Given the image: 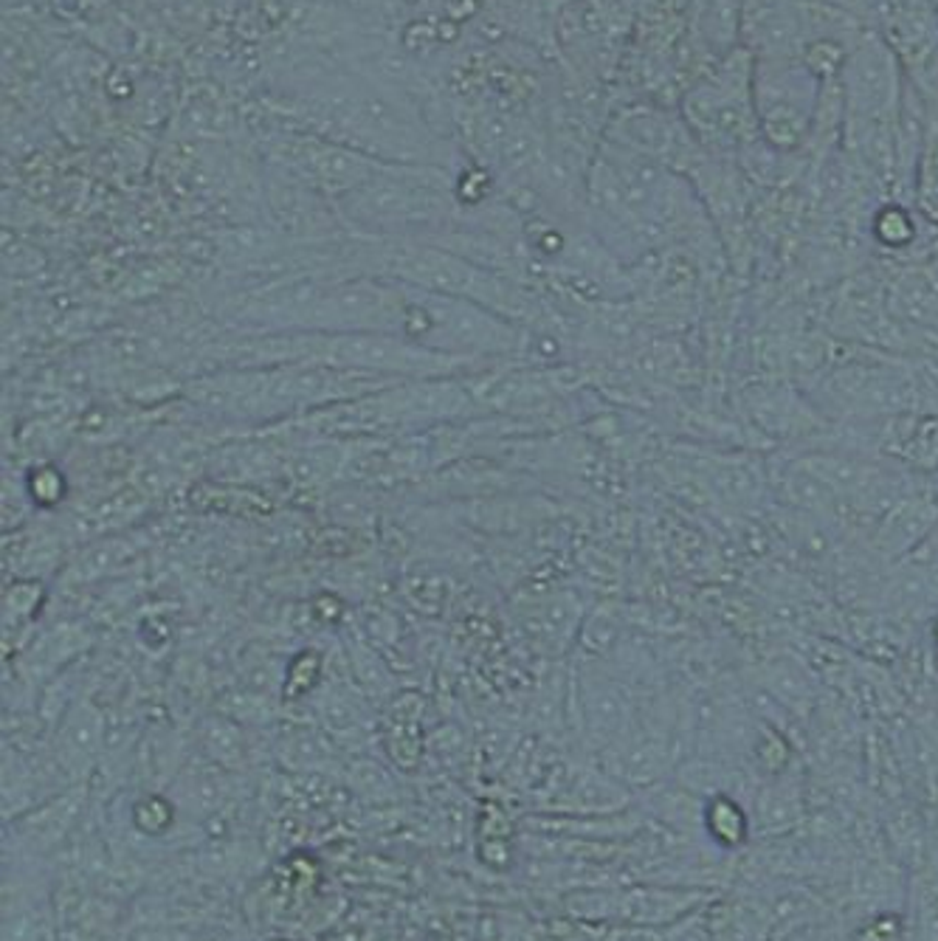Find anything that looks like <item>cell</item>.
Returning a JSON list of instances; mask_svg holds the SVG:
<instances>
[{"instance_id": "obj_3", "label": "cell", "mask_w": 938, "mask_h": 941, "mask_svg": "<svg viewBox=\"0 0 938 941\" xmlns=\"http://www.w3.org/2000/svg\"><path fill=\"white\" fill-rule=\"evenodd\" d=\"M417 169L397 164L339 198L344 217L364 232L412 240V232L442 226L449 195L429 178H412Z\"/></svg>"}, {"instance_id": "obj_1", "label": "cell", "mask_w": 938, "mask_h": 941, "mask_svg": "<svg viewBox=\"0 0 938 941\" xmlns=\"http://www.w3.org/2000/svg\"><path fill=\"white\" fill-rule=\"evenodd\" d=\"M403 339L442 355L494 364V361L517 358L524 353V330L517 321L504 319L471 299L431 294L423 287L403 285Z\"/></svg>"}, {"instance_id": "obj_2", "label": "cell", "mask_w": 938, "mask_h": 941, "mask_svg": "<svg viewBox=\"0 0 938 941\" xmlns=\"http://www.w3.org/2000/svg\"><path fill=\"white\" fill-rule=\"evenodd\" d=\"M372 262L378 266L372 277L423 287L431 294L479 302L517 325L524 316V294L508 277L497 274V268L454 255L446 246L392 237L372 251Z\"/></svg>"}, {"instance_id": "obj_4", "label": "cell", "mask_w": 938, "mask_h": 941, "mask_svg": "<svg viewBox=\"0 0 938 941\" xmlns=\"http://www.w3.org/2000/svg\"><path fill=\"white\" fill-rule=\"evenodd\" d=\"M702 826L713 843L722 848H736L750 835V814L727 792H716L704 801Z\"/></svg>"}, {"instance_id": "obj_5", "label": "cell", "mask_w": 938, "mask_h": 941, "mask_svg": "<svg viewBox=\"0 0 938 941\" xmlns=\"http://www.w3.org/2000/svg\"><path fill=\"white\" fill-rule=\"evenodd\" d=\"M99 716L91 708H80L76 716L62 725L60 741H57V755H60V767H74V764L87 762V755L94 753L96 744L102 739Z\"/></svg>"}, {"instance_id": "obj_6", "label": "cell", "mask_w": 938, "mask_h": 941, "mask_svg": "<svg viewBox=\"0 0 938 941\" xmlns=\"http://www.w3.org/2000/svg\"><path fill=\"white\" fill-rule=\"evenodd\" d=\"M28 494H32V502L43 505V508L57 505V502L66 496V480H62L60 468L55 466L32 468V477H28Z\"/></svg>"}]
</instances>
